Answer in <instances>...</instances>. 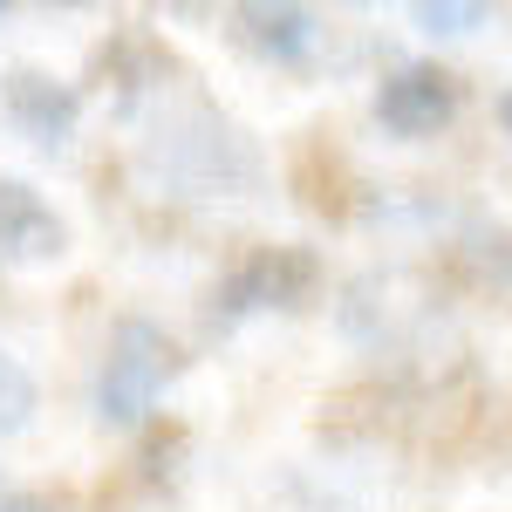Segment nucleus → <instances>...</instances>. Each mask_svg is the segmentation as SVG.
<instances>
[{"label":"nucleus","instance_id":"0eeeda50","mask_svg":"<svg viewBox=\"0 0 512 512\" xmlns=\"http://www.w3.org/2000/svg\"><path fill=\"white\" fill-rule=\"evenodd\" d=\"M69 260V219L28 178L0 171V267H55Z\"/></svg>","mask_w":512,"mask_h":512},{"label":"nucleus","instance_id":"9b49d317","mask_svg":"<svg viewBox=\"0 0 512 512\" xmlns=\"http://www.w3.org/2000/svg\"><path fill=\"white\" fill-rule=\"evenodd\" d=\"M0 512H62V506H55V499H41V492H7Z\"/></svg>","mask_w":512,"mask_h":512},{"label":"nucleus","instance_id":"6e6552de","mask_svg":"<svg viewBox=\"0 0 512 512\" xmlns=\"http://www.w3.org/2000/svg\"><path fill=\"white\" fill-rule=\"evenodd\" d=\"M451 267H465L472 280H512V233L506 226H472L451 239Z\"/></svg>","mask_w":512,"mask_h":512},{"label":"nucleus","instance_id":"4468645a","mask_svg":"<svg viewBox=\"0 0 512 512\" xmlns=\"http://www.w3.org/2000/svg\"><path fill=\"white\" fill-rule=\"evenodd\" d=\"M0 21H7V7H0Z\"/></svg>","mask_w":512,"mask_h":512},{"label":"nucleus","instance_id":"7ed1b4c3","mask_svg":"<svg viewBox=\"0 0 512 512\" xmlns=\"http://www.w3.org/2000/svg\"><path fill=\"white\" fill-rule=\"evenodd\" d=\"M328 280V260L301 239H280V246H246L226 274L212 280L205 294V328L212 335H233L260 315H301Z\"/></svg>","mask_w":512,"mask_h":512},{"label":"nucleus","instance_id":"423d86ee","mask_svg":"<svg viewBox=\"0 0 512 512\" xmlns=\"http://www.w3.org/2000/svg\"><path fill=\"white\" fill-rule=\"evenodd\" d=\"M328 14L315 7H294V0H253L233 7V41L253 62H274V69H315V55L328 48Z\"/></svg>","mask_w":512,"mask_h":512},{"label":"nucleus","instance_id":"20e7f679","mask_svg":"<svg viewBox=\"0 0 512 512\" xmlns=\"http://www.w3.org/2000/svg\"><path fill=\"white\" fill-rule=\"evenodd\" d=\"M465 110V76L444 69L431 55H410V62H390L376 89H369V123L396 137V144H424L437 130H451Z\"/></svg>","mask_w":512,"mask_h":512},{"label":"nucleus","instance_id":"1a4fd4ad","mask_svg":"<svg viewBox=\"0 0 512 512\" xmlns=\"http://www.w3.org/2000/svg\"><path fill=\"white\" fill-rule=\"evenodd\" d=\"M35 410H41L35 369H28V362H21L14 349H0V437L28 431V424H35Z\"/></svg>","mask_w":512,"mask_h":512},{"label":"nucleus","instance_id":"f8f14e48","mask_svg":"<svg viewBox=\"0 0 512 512\" xmlns=\"http://www.w3.org/2000/svg\"><path fill=\"white\" fill-rule=\"evenodd\" d=\"M492 123H499V130H506V137H512V82H506V89H499V96H492Z\"/></svg>","mask_w":512,"mask_h":512},{"label":"nucleus","instance_id":"39448f33","mask_svg":"<svg viewBox=\"0 0 512 512\" xmlns=\"http://www.w3.org/2000/svg\"><path fill=\"white\" fill-rule=\"evenodd\" d=\"M0 117L41 158H62L82 130V89L62 82L55 69H41V62H14V69H0Z\"/></svg>","mask_w":512,"mask_h":512},{"label":"nucleus","instance_id":"f03ea898","mask_svg":"<svg viewBox=\"0 0 512 512\" xmlns=\"http://www.w3.org/2000/svg\"><path fill=\"white\" fill-rule=\"evenodd\" d=\"M185 369H192V355H185V342H178L164 321L117 315L110 335H103V355H96V376H89V410H96V424L117 431V437L151 431L164 390H171Z\"/></svg>","mask_w":512,"mask_h":512},{"label":"nucleus","instance_id":"ddd939ff","mask_svg":"<svg viewBox=\"0 0 512 512\" xmlns=\"http://www.w3.org/2000/svg\"><path fill=\"white\" fill-rule=\"evenodd\" d=\"M7 492H14V485H7V478H0V499H7Z\"/></svg>","mask_w":512,"mask_h":512},{"label":"nucleus","instance_id":"9d476101","mask_svg":"<svg viewBox=\"0 0 512 512\" xmlns=\"http://www.w3.org/2000/svg\"><path fill=\"white\" fill-rule=\"evenodd\" d=\"M410 21H417V35H431V41H458L472 28H485L492 7H478V0H417Z\"/></svg>","mask_w":512,"mask_h":512},{"label":"nucleus","instance_id":"f257e3e1","mask_svg":"<svg viewBox=\"0 0 512 512\" xmlns=\"http://www.w3.org/2000/svg\"><path fill=\"white\" fill-rule=\"evenodd\" d=\"M130 123H137V158L158 185H178V192H198V198H246L267 178L260 144L212 96L185 89V76L171 89H158Z\"/></svg>","mask_w":512,"mask_h":512}]
</instances>
